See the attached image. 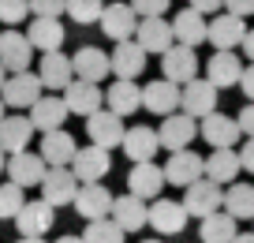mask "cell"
<instances>
[{"label": "cell", "mask_w": 254, "mask_h": 243, "mask_svg": "<svg viewBox=\"0 0 254 243\" xmlns=\"http://www.w3.org/2000/svg\"><path fill=\"white\" fill-rule=\"evenodd\" d=\"M183 206H187L190 217H209V213L224 210V183L209 180V176H202V180H194L190 187H183Z\"/></svg>", "instance_id": "obj_1"}, {"label": "cell", "mask_w": 254, "mask_h": 243, "mask_svg": "<svg viewBox=\"0 0 254 243\" xmlns=\"http://www.w3.org/2000/svg\"><path fill=\"white\" fill-rule=\"evenodd\" d=\"M79 187H82V180L75 176L71 165H49L45 180H41V198H49L56 210H60V206H75Z\"/></svg>", "instance_id": "obj_2"}, {"label": "cell", "mask_w": 254, "mask_h": 243, "mask_svg": "<svg viewBox=\"0 0 254 243\" xmlns=\"http://www.w3.org/2000/svg\"><path fill=\"white\" fill-rule=\"evenodd\" d=\"M41 90H45L41 75L26 68V71H11L8 82H4V90H0V97H4L8 109H30V105L41 97Z\"/></svg>", "instance_id": "obj_3"}, {"label": "cell", "mask_w": 254, "mask_h": 243, "mask_svg": "<svg viewBox=\"0 0 254 243\" xmlns=\"http://www.w3.org/2000/svg\"><path fill=\"white\" fill-rule=\"evenodd\" d=\"M138 23H142V15H138L131 4H120V0H112V4H105V15H101V34L109 41H127L138 34Z\"/></svg>", "instance_id": "obj_4"}, {"label": "cell", "mask_w": 254, "mask_h": 243, "mask_svg": "<svg viewBox=\"0 0 254 243\" xmlns=\"http://www.w3.org/2000/svg\"><path fill=\"white\" fill-rule=\"evenodd\" d=\"M161 71H165V79H172L180 86L190 82V79H198V53H194V45H183V41L168 45L161 53Z\"/></svg>", "instance_id": "obj_5"}, {"label": "cell", "mask_w": 254, "mask_h": 243, "mask_svg": "<svg viewBox=\"0 0 254 243\" xmlns=\"http://www.w3.org/2000/svg\"><path fill=\"white\" fill-rule=\"evenodd\" d=\"M157 131H161V146L165 150H187L190 142H194V135H198V116L176 109V112H168V116L161 120Z\"/></svg>", "instance_id": "obj_6"}, {"label": "cell", "mask_w": 254, "mask_h": 243, "mask_svg": "<svg viewBox=\"0 0 254 243\" xmlns=\"http://www.w3.org/2000/svg\"><path fill=\"white\" fill-rule=\"evenodd\" d=\"M124 116L120 112H112L109 105L105 109H97L94 116H86V135H90V142H97V146H105V150H116L120 142H124Z\"/></svg>", "instance_id": "obj_7"}, {"label": "cell", "mask_w": 254, "mask_h": 243, "mask_svg": "<svg viewBox=\"0 0 254 243\" xmlns=\"http://www.w3.org/2000/svg\"><path fill=\"white\" fill-rule=\"evenodd\" d=\"M180 97H183V86L172 82V79H153L142 86V109L153 112V116H168V112L180 109Z\"/></svg>", "instance_id": "obj_8"}, {"label": "cell", "mask_w": 254, "mask_h": 243, "mask_svg": "<svg viewBox=\"0 0 254 243\" xmlns=\"http://www.w3.org/2000/svg\"><path fill=\"white\" fill-rule=\"evenodd\" d=\"M168 183L165 168L153 165V161H135V168L127 172V191L138 198H146V202H153V198H161V187Z\"/></svg>", "instance_id": "obj_9"}, {"label": "cell", "mask_w": 254, "mask_h": 243, "mask_svg": "<svg viewBox=\"0 0 254 243\" xmlns=\"http://www.w3.org/2000/svg\"><path fill=\"white\" fill-rule=\"evenodd\" d=\"M165 176L176 187H190L194 180L206 176V157L194 154V150H172V157H168V165H165Z\"/></svg>", "instance_id": "obj_10"}, {"label": "cell", "mask_w": 254, "mask_h": 243, "mask_svg": "<svg viewBox=\"0 0 254 243\" xmlns=\"http://www.w3.org/2000/svg\"><path fill=\"white\" fill-rule=\"evenodd\" d=\"M217 82H209V79H190V82H183V97H180V109L190 112V116H209V112H217Z\"/></svg>", "instance_id": "obj_11"}, {"label": "cell", "mask_w": 254, "mask_h": 243, "mask_svg": "<svg viewBox=\"0 0 254 243\" xmlns=\"http://www.w3.org/2000/svg\"><path fill=\"white\" fill-rule=\"evenodd\" d=\"M187 221H190V213H187V206H183V198H180V202L153 198V206H150V228H153V232L180 236L183 228H187Z\"/></svg>", "instance_id": "obj_12"}, {"label": "cell", "mask_w": 254, "mask_h": 243, "mask_svg": "<svg viewBox=\"0 0 254 243\" xmlns=\"http://www.w3.org/2000/svg\"><path fill=\"white\" fill-rule=\"evenodd\" d=\"M38 75H41V82H45V90H67L75 82V60H71V56H64L60 49L41 53Z\"/></svg>", "instance_id": "obj_13"}, {"label": "cell", "mask_w": 254, "mask_h": 243, "mask_svg": "<svg viewBox=\"0 0 254 243\" xmlns=\"http://www.w3.org/2000/svg\"><path fill=\"white\" fill-rule=\"evenodd\" d=\"M34 41L30 34H19V30H4L0 34V64L8 71H26L34 64Z\"/></svg>", "instance_id": "obj_14"}, {"label": "cell", "mask_w": 254, "mask_h": 243, "mask_svg": "<svg viewBox=\"0 0 254 243\" xmlns=\"http://www.w3.org/2000/svg\"><path fill=\"white\" fill-rule=\"evenodd\" d=\"M112 191L105 187L101 180L97 183H82L79 195H75V213H79L82 221H97V217H109L112 213Z\"/></svg>", "instance_id": "obj_15"}, {"label": "cell", "mask_w": 254, "mask_h": 243, "mask_svg": "<svg viewBox=\"0 0 254 243\" xmlns=\"http://www.w3.org/2000/svg\"><path fill=\"white\" fill-rule=\"evenodd\" d=\"M64 101L75 116H94L97 109H105V90L101 82H90V79H75L71 86L64 90Z\"/></svg>", "instance_id": "obj_16"}, {"label": "cell", "mask_w": 254, "mask_h": 243, "mask_svg": "<svg viewBox=\"0 0 254 243\" xmlns=\"http://www.w3.org/2000/svg\"><path fill=\"white\" fill-rule=\"evenodd\" d=\"M120 150H124L131 161H153V154H157V150H165V146H161V131H157V127L135 124V127H127V131H124Z\"/></svg>", "instance_id": "obj_17"}, {"label": "cell", "mask_w": 254, "mask_h": 243, "mask_svg": "<svg viewBox=\"0 0 254 243\" xmlns=\"http://www.w3.org/2000/svg\"><path fill=\"white\" fill-rule=\"evenodd\" d=\"M56 221V206L49 198H38V202H26L23 210L15 213V228L19 236H45Z\"/></svg>", "instance_id": "obj_18"}, {"label": "cell", "mask_w": 254, "mask_h": 243, "mask_svg": "<svg viewBox=\"0 0 254 243\" xmlns=\"http://www.w3.org/2000/svg\"><path fill=\"white\" fill-rule=\"evenodd\" d=\"M71 168H75V176H79L82 183H97V180H105V176H109L112 157H109V150H105V146L90 142L86 150H79V154H75Z\"/></svg>", "instance_id": "obj_19"}, {"label": "cell", "mask_w": 254, "mask_h": 243, "mask_svg": "<svg viewBox=\"0 0 254 243\" xmlns=\"http://www.w3.org/2000/svg\"><path fill=\"white\" fill-rule=\"evenodd\" d=\"M198 135L209 142V146H236L239 135H243V127H239L236 116H224V112H209V116H202L198 124Z\"/></svg>", "instance_id": "obj_20"}, {"label": "cell", "mask_w": 254, "mask_h": 243, "mask_svg": "<svg viewBox=\"0 0 254 243\" xmlns=\"http://www.w3.org/2000/svg\"><path fill=\"white\" fill-rule=\"evenodd\" d=\"M206 79L217 82L221 90L239 86V79H243V60H236V49H217V53L206 60Z\"/></svg>", "instance_id": "obj_21"}, {"label": "cell", "mask_w": 254, "mask_h": 243, "mask_svg": "<svg viewBox=\"0 0 254 243\" xmlns=\"http://www.w3.org/2000/svg\"><path fill=\"white\" fill-rule=\"evenodd\" d=\"M45 172H49V161L41 154H30V150H19L8 161V176L15 183H23V187H41Z\"/></svg>", "instance_id": "obj_22"}, {"label": "cell", "mask_w": 254, "mask_h": 243, "mask_svg": "<svg viewBox=\"0 0 254 243\" xmlns=\"http://www.w3.org/2000/svg\"><path fill=\"white\" fill-rule=\"evenodd\" d=\"M112 75L116 79H138L146 71V49L138 45L135 38L127 41H116V49H112Z\"/></svg>", "instance_id": "obj_23"}, {"label": "cell", "mask_w": 254, "mask_h": 243, "mask_svg": "<svg viewBox=\"0 0 254 243\" xmlns=\"http://www.w3.org/2000/svg\"><path fill=\"white\" fill-rule=\"evenodd\" d=\"M135 41L146 53H165L168 45H176V30H172V23H168L165 15H146L142 23H138Z\"/></svg>", "instance_id": "obj_24"}, {"label": "cell", "mask_w": 254, "mask_h": 243, "mask_svg": "<svg viewBox=\"0 0 254 243\" xmlns=\"http://www.w3.org/2000/svg\"><path fill=\"white\" fill-rule=\"evenodd\" d=\"M75 60V79H90V82H105L112 75V56L97 45H82L79 53L71 56Z\"/></svg>", "instance_id": "obj_25"}, {"label": "cell", "mask_w": 254, "mask_h": 243, "mask_svg": "<svg viewBox=\"0 0 254 243\" xmlns=\"http://www.w3.org/2000/svg\"><path fill=\"white\" fill-rule=\"evenodd\" d=\"M172 30H176V41L194 45V49H198L202 41H209V23H206V15H202L198 8H190V4H187L183 11H176Z\"/></svg>", "instance_id": "obj_26"}, {"label": "cell", "mask_w": 254, "mask_h": 243, "mask_svg": "<svg viewBox=\"0 0 254 243\" xmlns=\"http://www.w3.org/2000/svg\"><path fill=\"white\" fill-rule=\"evenodd\" d=\"M75 154H79V142H75L71 131H41V157H45L49 165H71Z\"/></svg>", "instance_id": "obj_27"}, {"label": "cell", "mask_w": 254, "mask_h": 243, "mask_svg": "<svg viewBox=\"0 0 254 243\" xmlns=\"http://www.w3.org/2000/svg\"><path fill=\"white\" fill-rule=\"evenodd\" d=\"M105 105L120 116H135L142 109V86H135V79H116L109 90H105Z\"/></svg>", "instance_id": "obj_28"}, {"label": "cell", "mask_w": 254, "mask_h": 243, "mask_svg": "<svg viewBox=\"0 0 254 243\" xmlns=\"http://www.w3.org/2000/svg\"><path fill=\"white\" fill-rule=\"evenodd\" d=\"M243 172V161H239V150L236 146H217L213 154L206 157V176L217 183H236V176Z\"/></svg>", "instance_id": "obj_29"}, {"label": "cell", "mask_w": 254, "mask_h": 243, "mask_svg": "<svg viewBox=\"0 0 254 243\" xmlns=\"http://www.w3.org/2000/svg\"><path fill=\"white\" fill-rule=\"evenodd\" d=\"M71 116V109H67V101L64 97H49L41 94L38 101L30 105V120L38 131H56V127H64V120Z\"/></svg>", "instance_id": "obj_30"}, {"label": "cell", "mask_w": 254, "mask_h": 243, "mask_svg": "<svg viewBox=\"0 0 254 243\" xmlns=\"http://www.w3.org/2000/svg\"><path fill=\"white\" fill-rule=\"evenodd\" d=\"M243 38H247L243 15L224 11V15H217L213 23H209V45L213 49H236V45H243Z\"/></svg>", "instance_id": "obj_31"}, {"label": "cell", "mask_w": 254, "mask_h": 243, "mask_svg": "<svg viewBox=\"0 0 254 243\" xmlns=\"http://www.w3.org/2000/svg\"><path fill=\"white\" fill-rule=\"evenodd\" d=\"M112 217L124 225V232H138V228L150 225V206H146V198L127 191V195H120L116 202H112Z\"/></svg>", "instance_id": "obj_32"}, {"label": "cell", "mask_w": 254, "mask_h": 243, "mask_svg": "<svg viewBox=\"0 0 254 243\" xmlns=\"http://www.w3.org/2000/svg\"><path fill=\"white\" fill-rule=\"evenodd\" d=\"M34 120L30 116H4V124H0V146L8 150V154H19V150H26L30 146V139H34Z\"/></svg>", "instance_id": "obj_33"}, {"label": "cell", "mask_w": 254, "mask_h": 243, "mask_svg": "<svg viewBox=\"0 0 254 243\" xmlns=\"http://www.w3.org/2000/svg\"><path fill=\"white\" fill-rule=\"evenodd\" d=\"M26 34H30V41H34L38 53H53V49H60L64 38H67L64 23H60V19H49V15H34V23H30Z\"/></svg>", "instance_id": "obj_34"}, {"label": "cell", "mask_w": 254, "mask_h": 243, "mask_svg": "<svg viewBox=\"0 0 254 243\" xmlns=\"http://www.w3.org/2000/svg\"><path fill=\"white\" fill-rule=\"evenodd\" d=\"M236 213H228V210H217V213H209V217H202V228H198V240L202 243H232L236 240Z\"/></svg>", "instance_id": "obj_35"}, {"label": "cell", "mask_w": 254, "mask_h": 243, "mask_svg": "<svg viewBox=\"0 0 254 243\" xmlns=\"http://www.w3.org/2000/svg\"><path fill=\"white\" fill-rule=\"evenodd\" d=\"M224 210L239 221H254V187L251 183H228L224 187Z\"/></svg>", "instance_id": "obj_36"}, {"label": "cell", "mask_w": 254, "mask_h": 243, "mask_svg": "<svg viewBox=\"0 0 254 243\" xmlns=\"http://www.w3.org/2000/svg\"><path fill=\"white\" fill-rule=\"evenodd\" d=\"M82 236H86V243H124L127 232H124V225L109 213V217L86 221V232H82Z\"/></svg>", "instance_id": "obj_37"}, {"label": "cell", "mask_w": 254, "mask_h": 243, "mask_svg": "<svg viewBox=\"0 0 254 243\" xmlns=\"http://www.w3.org/2000/svg\"><path fill=\"white\" fill-rule=\"evenodd\" d=\"M23 183L8 180V183H0V221H15V213L26 206V195H23Z\"/></svg>", "instance_id": "obj_38"}, {"label": "cell", "mask_w": 254, "mask_h": 243, "mask_svg": "<svg viewBox=\"0 0 254 243\" xmlns=\"http://www.w3.org/2000/svg\"><path fill=\"white\" fill-rule=\"evenodd\" d=\"M67 15H71L79 26L101 23V15H105V0H67Z\"/></svg>", "instance_id": "obj_39"}, {"label": "cell", "mask_w": 254, "mask_h": 243, "mask_svg": "<svg viewBox=\"0 0 254 243\" xmlns=\"http://www.w3.org/2000/svg\"><path fill=\"white\" fill-rule=\"evenodd\" d=\"M30 15V0H0V23L4 26H19Z\"/></svg>", "instance_id": "obj_40"}, {"label": "cell", "mask_w": 254, "mask_h": 243, "mask_svg": "<svg viewBox=\"0 0 254 243\" xmlns=\"http://www.w3.org/2000/svg\"><path fill=\"white\" fill-rule=\"evenodd\" d=\"M30 15L60 19V15H67V0H30Z\"/></svg>", "instance_id": "obj_41"}, {"label": "cell", "mask_w": 254, "mask_h": 243, "mask_svg": "<svg viewBox=\"0 0 254 243\" xmlns=\"http://www.w3.org/2000/svg\"><path fill=\"white\" fill-rule=\"evenodd\" d=\"M168 4H172V0H131V8H135L142 19H146V15H165Z\"/></svg>", "instance_id": "obj_42"}, {"label": "cell", "mask_w": 254, "mask_h": 243, "mask_svg": "<svg viewBox=\"0 0 254 243\" xmlns=\"http://www.w3.org/2000/svg\"><path fill=\"white\" fill-rule=\"evenodd\" d=\"M239 161H243V172H254V135H247V142L239 146Z\"/></svg>", "instance_id": "obj_43"}, {"label": "cell", "mask_w": 254, "mask_h": 243, "mask_svg": "<svg viewBox=\"0 0 254 243\" xmlns=\"http://www.w3.org/2000/svg\"><path fill=\"white\" fill-rule=\"evenodd\" d=\"M224 11H232V15H254V0H224Z\"/></svg>", "instance_id": "obj_44"}, {"label": "cell", "mask_w": 254, "mask_h": 243, "mask_svg": "<svg viewBox=\"0 0 254 243\" xmlns=\"http://www.w3.org/2000/svg\"><path fill=\"white\" fill-rule=\"evenodd\" d=\"M236 120H239V127H243V135H254V101H247Z\"/></svg>", "instance_id": "obj_45"}, {"label": "cell", "mask_w": 254, "mask_h": 243, "mask_svg": "<svg viewBox=\"0 0 254 243\" xmlns=\"http://www.w3.org/2000/svg\"><path fill=\"white\" fill-rule=\"evenodd\" d=\"M239 90L247 94V101H254V60L243 68V79H239Z\"/></svg>", "instance_id": "obj_46"}, {"label": "cell", "mask_w": 254, "mask_h": 243, "mask_svg": "<svg viewBox=\"0 0 254 243\" xmlns=\"http://www.w3.org/2000/svg\"><path fill=\"white\" fill-rule=\"evenodd\" d=\"M190 8H198L202 15H213V11H221L224 8V0H187Z\"/></svg>", "instance_id": "obj_47"}, {"label": "cell", "mask_w": 254, "mask_h": 243, "mask_svg": "<svg viewBox=\"0 0 254 243\" xmlns=\"http://www.w3.org/2000/svg\"><path fill=\"white\" fill-rule=\"evenodd\" d=\"M239 49H243L247 60H254V30H247V38H243V45H239Z\"/></svg>", "instance_id": "obj_48"}, {"label": "cell", "mask_w": 254, "mask_h": 243, "mask_svg": "<svg viewBox=\"0 0 254 243\" xmlns=\"http://www.w3.org/2000/svg\"><path fill=\"white\" fill-rule=\"evenodd\" d=\"M53 243H86V236H60V240H53Z\"/></svg>", "instance_id": "obj_49"}, {"label": "cell", "mask_w": 254, "mask_h": 243, "mask_svg": "<svg viewBox=\"0 0 254 243\" xmlns=\"http://www.w3.org/2000/svg\"><path fill=\"white\" fill-rule=\"evenodd\" d=\"M15 243H45V236H19Z\"/></svg>", "instance_id": "obj_50"}, {"label": "cell", "mask_w": 254, "mask_h": 243, "mask_svg": "<svg viewBox=\"0 0 254 243\" xmlns=\"http://www.w3.org/2000/svg\"><path fill=\"white\" fill-rule=\"evenodd\" d=\"M232 243H254V232H239V236H236Z\"/></svg>", "instance_id": "obj_51"}, {"label": "cell", "mask_w": 254, "mask_h": 243, "mask_svg": "<svg viewBox=\"0 0 254 243\" xmlns=\"http://www.w3.org/2000/svg\"><path fill=\"white\" fill-rule=\"evenodd\" d=\"M4 154H8V150L0 146V172H4V168H8V157H4Z\"/></svg>", "instance_id": "obj_52"}, {"label": "cell", "mask_w": 254, "mask_h": 243, "mask_svg": "<svg viewBox=\"0 0 254 243\" xmlns=\"http://www.w3.org/2000/svg\"><path fill=\"white\" fill-rule=\"evenodd\" d=\"M4 82H8V68L0 64V90H4Z\"/></svg>", "instance_id": "obj_53"}, {"label": "cell", "mask_w": 254, "mask_h": 243, "mask_svg": "<svg viewBox=\"0 0 254 243\" xmlns=\"http://www.w3.org/2000/svg\"><path fill=\"white\" fill-rule=\"evenodd\" d=\"M4 116H8V105H4V97H0V124H4Z\"/></svg>", "instance_id": "obj_54"}, {"label": "cell", "mask_w": 254, "mask_h": 243, "mask_svg": "<svg viewBox=\"0 0 254 243\" xmlns=\"http://www.w3.org/2000/svg\"><path fill=\"white\" fill-rule=\"evenodd\" d=\"M142 243H161V240H142Z\"/></svg>", "instance_id": "obj_55"}]
</instances>
